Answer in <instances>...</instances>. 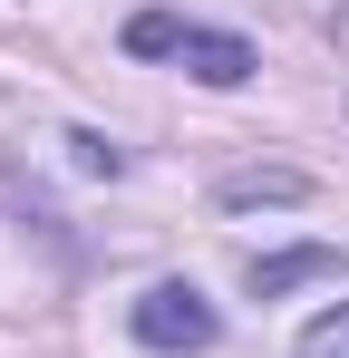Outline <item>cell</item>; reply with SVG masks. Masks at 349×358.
I'll list each match as a JSON object with an SVG mask.
<instances>
[{
    "label": "cell",
    "instance_id": "obj_2",
    "mask_svg": "<svg viewBox=\"0 0 349 358\" xmlns=\"http://www.w3.org/2000/svg\"><path fill=\"white\" fill-rule=\"evenodd\" d=\"M126 329H136V349H156V358H204L224 339V310L194 291V281H146L136 310H126Z\"/></svg>",
    "mask_w": 349,
    "mask_h": 358
},
{
    "label": "cell",
    "instance_id": "obj_1",
    "mask_svg": "<svg viewBox=\"0 0 349 358\" xmlns=\"http://www.w3.org/2000/svg\"><path fill=\"white\" fill-rule=\"evenodd\" d=\"M126 59H174L184 78H204V87H252L262 49H252L242 29L184 20V10H136V20H126Z\"/></svg>",
    "mask_w": 349,
    "mask_h": 358
},
{
    "label": "cell",
    "instance_id": "obj_3",
    "mask_svg": "<svg viewBox=\"0 0 349 358\" xmlns=\"http://www.w3.org/2000/svg\"><path fill=\"white\" fill-rule=\"evenodd\" d=\"M320 271H340V252L301 242V252H272V262H252V291L272 300V291H291V281H320Z\"/></svg>",
    "mask_w": 349,
    "mask_h": 358
},
{
    "label": "cell",
    "instance_id": "obj_4",
    "mask_svg": "<svg viewBox=\"0 0 349 358\" xmlns=\"http://www.w3.org/2000/svg\"><path fill=\"white\" fill-rule=\"evenodd\" d=\"M291 358H349V300H330V310L291 339Z\"/></svg>",
    "mask_w": 349,
    "mask_h": 358
},
{
    "label": "cell",
    "instance_id": "obj_5",
    "mask_svg": "<svg viewBox=\"0 0 349 358\" xmlns=\"http://www.w3.org/2000/svg\"><path fill=\"white\" fill-rule=\"evenodd\" d=\"M68 145H78V165H88V175H116V165H126L107 136H68Z\"/></svg>",
    "mask_w": 349,
    "mask_h": 358
}]
</instances>
